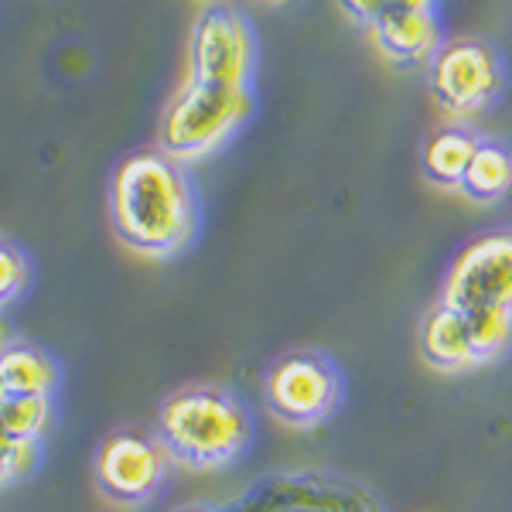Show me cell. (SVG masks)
<instances>
[{
    "instance_id": "obj_1",
    "label": "cell",
    "mask_w": 512,
    "mask_h": 512,
    "mask_svg": "<svg viewBox=\"0 0 512 512\" xmlns=\"http://www.w3.org/2000/svg\"><path fill=\"white\" fill-rule=\"evenodd\" d=\"M110 216L120 243L144 256H175L192 243L198 205L185 168L164 151L120 161L110 185Z\"/></svg>"
},
{
    "instance_id": "obj_2",
    "label": "cell",
    "mask_w": 512,
    "mask_h": 512,
    "mask_svg": "<svg viewBox=\"0 0 512 512\" xmlns=\"http://www.w3.org/2000/svg\"><path fill=\"white\" fill-rule=\"evenodd\" d=\"M253 420L229 390L185 386L161 403L158 441L185 468H222L246 451Z\"/></svg>"
},
{
    "instance_id": "obj_3",
    "label": "cell",
    "mask_w": 512,
    "mask_h": 512,
    "mask_svg": "<svg viewBox=\"0 0 512 512\" xmlns=\"http://www.w3.org/2000/svg\"><path fill=\"white\" fill-rule=\"evenodd\" d=\"M250 113V89H226L188 79L161 117V151L178 164L209 158L212 151H219L250 120Z\"/></svg>"
},
{
    "instance_id": "obj_4",
    "label": "cell",
    "mask_w": 512,
    "mask_h": 512,
    "mask_svg": "<svg viewBox=\"0 0 512 512\" xmlns=\"http://www.w3.org/2000/svg\"><path fill=\"white\" fill-rule=\"evenodd\" d=\"M427 86L444 113L465 120L489 110L502 93V62L489 41L448 38L427 62Z\"/></svg>"
},
{
    "instance_id": "obj_5",
    "label": "cell",
    "mask_w": 512,
    "mask_h": 512,
    "mask_svg": "<svg viewBox=\"0 0 512 512\" xmlns=\"http://www.w3.org/2000/svg\"><path fill=\"white\" fill-rule=\"evenodd\" d=\"M441 304L472 311H512V229H492L465 243L451 260Z\"/></svg>"
},
{
    "instance_id": "obj_6",
    "label": "cell",
    "mask_w": 512,
    "mask_h": 512,
    "mask_svg": "<svg viewBox=\"0 0 512 512\" xmlns=\"http://www.w3.org/2000/svg\"><path fill=\"white\" fill-rule=\"evenodd\" d=\"M256 41L246 18L226 4H209L195 18L188 41V79L226 89H250Z\"/></svg>"
},
{
    "instance_id": "obj_7",
    "label": "cell",
    "mask_w": 512,
    "mask_h": 512,
    "mask_svg": "<svg viewBox=\"0 0 512 512\" xmlns=\"http://www.w3.org/2000/svg\"><path fill=\"white\" fill-rule=\"evenodd\" d=\"M267 407L291 427H318L342 403V376L325 355L291 352L274 362L267 373Z\"/></svg>"
},
{
    "instance_id": "obj_8",
    "label": "cell",
    "mask_w": 512,
    "mask_h": 512,
    "mask_svg": "<svg viewBox=\"0 0 512 512\" xmlns=\"http://www.w3.org/2000/svg\"><path fill=\"white\" fill-rule=\"evenodd\" d=\"M168 451L158 437L140 431L110 434L96 451V485L110 502L144 506L168 478Z\"/></svg>"
},
{
    "instance_id": "obj_9",
    "label": "cell",
    "mask_w": 512,
    "mask_h": 512,
    "mask_svg": "<svg viewBox=\"0 0 512 512\" xmlns=\"http://www.w3.org/2000/svg\"><path fill=\"white\" fill-rule=\"evenodd\" d=\"M369 38L393 65L431 62L437 48L444 45L437 14L414 11V7H390V11H383L369 24Z\"/></svg>"
},
{
    "instance_id": "obj_10",
    "label": "cell",
    "mask_w": 512,
    "mask_h": 512,
    "mask_svg": "<svg viewBox=\"0 0 512 512\" xmlns=\"http://www.w3.org/2000/svg\"><path fill=\"white\" fill-rule=\"evenodd\" d=\"M420 355L427 366L437 373H465L478 366V355L472 349V335H468L465 315L448 308V304H434L420 321Z\"/></svg>"
},
{
    "instance_id": "obj_11",
    "label": "cell",
    "mask_w": 512,
    "mask_h": 512,
    "mask_svg": "<svg viewBox=\"0 0 512 512\" xmlns=\"http://www.w3.org/2000/svg\"><path fill=\"white\" fill-rule=\"evenodd\" d=\"M482 137L468 130L465 123H444L420 147V168L424 178L437 188H461L468 164H472Z\"/></svg>"
},
{
    "instance_id": "obj_12",
    "label": "cell",
    "mask_w": 512,
    "mask_h": 512,
    "mask_svg": "<svg viewBox=\"0 0 512 512\" xmlns=\"http://www.w3.org/2000/svg\"><path fill=\"white\" fill-rule=\"evenodd\" d=\"M461 195L478 205H495L512 195V144L506 140L482 137L465 178H461Z\"/></svg>"
},
{
    "instance_id": "obj_13",
    "label": "cell",
    "mask_w": 512,
    "mask_h": 512,
    "mask_svg": "<svg viewBox=\"0 0 512 512\" xmlns=\"http://www.w3.org/2000/svg\"><path fill=\"white\" fill-rule=\"evenodd\" d=\"M0 383L7 393L18 396H52L55 383H59V369L35 345L14 342L7 352H0Z\"/></svg>"
},
{
    "instance_id": "obj_14",
    "label": "cell",
    "mask_w": 512,
    "mask_h": 512,
    "mask_svg": "<svg viewBox=\"0 0 512 512\" xmlns=\"http://www.w3.org/2000/svg\"><path fill=\"white\" fill-rule=\"evenodd\" d=\"M52 427V396H18L0 400V434L11 444H38Z\"/></svg>"
},
{
    "instance_id": "obj_15",
    "label": "cell",
    "mask_w": 512,
    "mask_h": 512,
    "mask_svg": "<svg viewBox=\"0 0 512 512\" xmlns=\"http://www.w3.org/2000/svg\"><path fill=\"white\" fill-rule=\"evenodd\" d=\"M468 335H472V349L478 355V366L499 359L512 345V311H472L465 315Z\"/></svg>"
},
{
    "instance_id": "obj_16",
    "label": "cell",
    "mask_w": 512,
    "mask_h": 512,
    "mask_svg": "<svg viewBox=\"0 0 512 512\" xmlns=\"http://www.w3.org/2000/svg\"><path fill=\"white\" fill-rule=\"evenodd\" d=\"M24 287H28V260L18 246L0 239V308L21 297Z\"/></svg>"
},
{
    "instance_id": "obj_17",
    "label": "cell",
    "mask_w": 512,
    "mask_h": 512,
    "mask_svg": "<svg viewBox=\"0 0 512 512\" xmlns=\"http://www.w3.org/2000/svg\"><path fill=\"white\" fill-rule=\"evenodd\" d=\"M35 465V444H11L0 434V482L28 472Z\"/></svg>"
},
{
    "instance_id": "obj_18",
    "label": "cell",
    "mask_w": 512,
    "mask_h": 512,
    "mask_svg": "<svg viewBox=\"0 0 512 512\" xmlns=\"http://www.w3.org/2000/svg\"><path fill=\"white\" fill-rule=\"evenodd\" d=\"M338 4H342V11L349 14L355 24H366V28H369L379 14L390 11L393 0H338Z\"/></svg>"
},
{
    "instance_id": "obj_19",
    "label": "cell",
    "mask_w": 512,
    "mask_h": 512,
    "mask_svg": "<svg viewBox=\"0 0 512 512\" xmlns=\"http://www.w3.org/2000/svg\"><path fill=\"white\" fill-rule=\"evenodd\" d=\"M11 345H14V338H11V321H7L4 308H0V352H7Z\"/></svg>"
},
{
    "instance_id": "obj_20",
    "label": "cell",
    "mask_w": 512,
    "mask_h": 512,
    "mask_svg": "<svg viewBox=\"0 0 512 512\" xmlns=\"http://www.w3.org/2000/svg\"><path fill=\"white\" fill-rule=\"evenodd\" d=\"M437 0H393V7H414V11H434Z\"/></svg>"
},
{
    "instance_id": "obj_21",
    "label": "cell",
    "mask_w": 512,
    "mask_h": 512,
    "mask_svg": "<svg viewBox=\"0 0 512 512\" xmlns=\"http://www.w3.org/2000/svg\"><path fill=\"white\" fill-rule=\"evenodd\" d=\"M181 512H216V509H202V506H195V509H181Z\"/></svg>"
},
{
    "instance_id": "obj_22",
    "label": "cell",
    "mask_w": 512,
    "mask_h": 512,
    "mask_svg": "<svg viewBox=\"0 0 512 512\" xmlns=\"http://www.w3.org/2000/svg\"><path fill=\"white\" fill-rule=\"evenodd\" d=\"M260 4H274L277 7V4H287V0H260Z\"/></svg>"
},
{
    "instance_id": "obj_23",
    "label": "cell",
    "mask_w": 512,
    "mask_h": 512,
    "mask_svg": "<svg viewBox=\"0 0 512 512\" xmlns=\"http://www.w3.org/2000/svg\"><path fill=\"white\" fill-rule=\"evenodd\" d=\"M4 396H7V390H4V383H0V400H4Z\"/></svg>"
}]
</instances>
